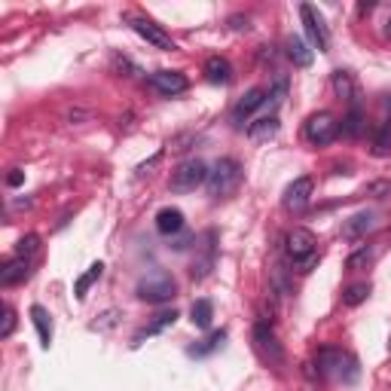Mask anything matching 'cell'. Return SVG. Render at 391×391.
<instances>
[{
	"label": "cell",
	"mask_w": 391,
	"mask_h": 391,
	"mask_svg": "<svg viewBox=\"0 0 391 391\" xmlns=\"http://www.w3.org/2000/svg\"><path fill=\"white\" fill-rule=\"evenodd\" d=\"M254 345H257V352L263 355V361H269L272 367H282L284 364V349H282V343H278L275 330H272L266 321H257L254 324Z\"/></svg>",
	"instance_id": "obj_7"
},
{
	"label": "cell",
	"mask_w": 391,
	"mask_h": 391,
	"mask_svg": "<svg viewBox=\"0 0 391 391\" xmlns=\"http://www.w3.org/2000/svg\"><path fill=\"white\" fill-rule=\"evenodd\" d=\"M312 193H315V181L302 174V178H297L284 190V208L287 211H302L309 202H312Z\"/></svg>",
	"instance_id": "obj_12"
},
{
	"label": "cell",
	"mask_w": 391,
	"mask_h": 391,
	"mask_svg": "<svg viewBox=\"0 0 391 391\" xmlns=\"http://www.w3.org/2000/svg\"><path fill=\"white\" fill-rule=\"evenodd\" d=\"M224 339H226V330H214L208 339H202V345H193V349H190V355H193V358L211 355V352H217L220 345H224Z\"/></svg>",
	"instance_id": "obj_26"
},
{
	"label": "cell",
	"mask_w": 391,
	"mask_h": 391,
	"mask_svg": "<svg viewBox=\"0 0 391 391\" xmlns=\"http://www.w3.org/2000/svg\"><path fill=\"white\" fill-rule=\"evenodd\" d=\"M269 95V101H272V104H282V101H284V95H287V77H278L275 80V83H272V89L266 92Z\"/></svg>",
	"instance_id": "obj_31"
},
{
	"label": "cell",
	"mask_w": 391,
	"mask_h": 391,
	"mask_svg": "<svg viewBox=\"0 0 391 391\" xmlns=\"http://www.w3.org/2000/svg\"><path fill=\"white\" fill-rule=\"evenodd\" d=\"M159 159H162V150H159V153H156V156H153L150 162H144V165L138 168V174H150V168H156V165H159Z\"/></svg>",
	"instance_id": "obj_36"
},
{
	"label": "cell",
	"mask_w": 391,
	"mask_h": 391,
	"mask_svg": "<svg viewBox=\"0 0 391 391\" xmlns=\"http://www.w3.org/2000/svg\"><path fill=\"white\" fill-rule=\"evenodd\" d=\"M181 315H178V309H172V312H159L156 318H153L150 324H147L144 330H138L135 336H131V345H141L144 339H150V336H159L162 330H168V327H174V321H178Z\"/></svg>",
	"instance_id": "obj_14"
},
{
	"label": "cell",
	"mask_w": 391,
	"mask_h": 391,
	"mask_svg": "<svg viewBox=\"0 0 391 391\" xmlns=\"http://www.w3.org/2000/svg\"><path fill=\"white\" fill-rule=\"evenodd\" d=\"M6 183H10V187H21V183H25V172H19V168H12V172L6 174Z\"/></svg>",
	"instance_id": "obj_35"
},
{
	"label": "cell",
	"mask_w": 391,
	"mask_h": 391,
	"mask_svg": "<svg viewBox=\"0 0 391 391\" xmlns=\"http://www.w3.org/2000/svg\"><path fill=\"white\" fill-rule=\"evenodd\" d=\"M315 245H318V242H315V235L309 233V230H302V226L291 230V233H287V239H284L287 257H291L293 266H300V272H309L315 263L321 260V257L315 254Z\"/></svg>",
	"instance_id": "obj_3"
},
{
	"label": "cell",
	"mask_w": 391,
	"mask_h": 391,
	"mask_svg": "<svg viewBox=\"0 0 391 391\" xmlns=\"http://www.w3.org/2000/svg\"><path fill=\"white\" fill-rule=\"evenodd\" d=\"M370 230H376V214L373 211H358L343 224V239H364Z\"/></svg>",
	"instance_id": "obj_16"
},
{
	"label": "cell",
	"mask_w": 391,
	"mask_h": 391,
	"mask_svg": "<svg viewBox=\"0 0 391 391\" xmlns=\"http://www.w3.org/2000/svg\"><path fill=\"white\" fill-rule=\"evenodd\" d=\"M278 129H282V122H278V116H275V113L260 116V120L248 122V141L263 144V141H269V138H275V135H278Z\"/></svg>",
	"instance_id": "obj_15"
},
{
	"label": "cell",
	"mask_w": 391,
	"mask_h": 391,
	"mask_svg": "<svg viewBox=\"0 0 391 391\" xmlns=\"http://www.w3.org/2000/svg\"><path fill=\"white\" fill-rule=\"evenodd\" d=\"M230 25L235 28V31H248V28H251V25H248V19H242V16H233V19H230Z\"/></svg>",
	"instance_id": "obj_37"
},
{
	"label": "cell",
	"mask_w": 391,
	"mask_h": 391,
	"mask_svg": "<svg viewBox=\"0 0 391 391\" xmlns=\"http://www.w3.org/2000/svg\"><path fill=\"white\" fill-rule=\"evenodd\" d=\"M89 116H92V110H86V107H71L68 113H64V120H68V122L73 125V122H83V120H89Z\"/></svg>",
	"instance_id": "obj_33"
},
{
	"label": "cell",
	"mask_w": 391,
	"mask_h": 391,
	"mask_svg": "<svg viewBox=\"0 0 391 391\" xmlns=\"http://www.w3.org/2000/svg\"><path fill=\"white\" fill-rule=\"evenodd\" d=\"M266 101H269L266 89H251V92H245V98H242L239 104L233 107V125H235V129H245V122H248L251 116H254L263 104H266Z\"/></svg>",
	"instance_id": "obj_11"
},
{
	"label": "cell",
	"mask_w": 391,
	"mask_h": 391,
	"mask_svg": "<svg viewBox=\"0 0 391 391\" xmlns=\"http://www.w3.org/2000/svg\"><path fill=\"white\" fill-rule=\"evenodd\" d=\"M334 92H336L343 101L355 104V80H352L349 71H334Z\"/></svg>",
	"instance_id": "obj_24"
},
{
	"label": "cell",
	"mask_w": 391,
	"mask_h": 391,
	"mask_svg": "<svg viewBox=\"0 0 391 391\" xmlns=\"http://www.w3.org/2000/svg\"><path fill=\"white\" fill-rule=\"evenodd\" d=\"M208 172H211V168L205 165L202 159H187V162H181V165L172 172L168 190H172V193H193L196 187L208 183Z\"/></svg>",
	"instance_id": "obj_4"
},
{
	"label": "cell",
	"mask_w": 391,
	"mask_h": 391,
	"mask_svg": "<svg viewBox=\"0 0 391 391\" xmlns=\"http://www.w3.org/2000/svg\"><path fill=\"white\" fill-rule=\"evenodd\" d=\"M284 46H287V58H291L297 68H309V64H312L315 55H312V49H309V43L302 40V37H291Z\"/></svg>",
	"instance_id": "obj_20"
},
{
	"label": "cell",
	"mask_w": 391,
	"mask_h": 391,
	"mask_svg": "<svg viewBox=\"0 0 391 391\" xmlns=\"http://www.w3.org/2000/svg\"><path fill=\"white\" fill-rule=\"evenodd\" d=\"M373 6H376V3H373V0H370V3H361V6H358V12H370V10H373Z\"/></svg>",
	"instance_id": "obj_39"
},
{
	"label": "cell",
	"mask_w": 391,
	"mask_h": 391,
	"mask_svg": "<svg viewBox=\"0 0 391 391\" xmlns=\"http://www.w3.org/2000/svg\"><path fill=\"white\" fill-rule=\"evenodd\" d=\"M37 251H40V235H37V233H28V235H21V239H19L16 257H25V260H31Z\"/></svg>",
	"instance_id": "obj_30"
},
{
	"label": "cell",
	"mask_w": 391,
	"mask_h": 391,
	"mask_svg": "<svg viewBox=\"0 0 391 391\" xmlns=\"http://www.w3.org/2000/svg\"><path fill=\"white\" fill-rule=\"evenodd\" d=\"M156 230L162 235H174L183 230V211L181 208H162L156 214Z\"/></svg>",
	"instance_id": "obj_18"
},
{
	"label": "cell",
	"mask_w": 391,
	"mask_h": 391,
	"mask_svg": "<svg viewBox=\"0 0 391 391\" xmlns=\"http://www.w3.org/2000/svg\"><path fill=\"white\" fill-rule=\"evenodd\" d=\"M31 205V199H16V202H10V211H16V208H28Z\"/></svg>",
	"instance_id": "obj_38"
},
{
	"label": "cell",
	"mask_w": 391,
	"mask_h": 391,
	"mask_svg": "<svg viewBox=\"0 0 391 391\" xmlns=\"http://www.w3.org/2000/svg\"><path fill=\"white\" fill-rule=\"evenodd\" d=\"M31 321L37 327V336H40V345L49 349V343H53V321H49V312L43 306H31Z\"/></svg>",
	"instance_id": "obj_21"
},
{
	"label": "cell",
	"mask_w": 391,
	"mask_h": 391,
	"mask_svg": "<svg viewBox=\"0 0 391 391\" xmlns=\"http://www.w3.org/2000/svg\"><path fill=\"white\" fill-rule=\"evenodd\" d=\"M214 239H217V233H214V230L205 233V254H202V260L193 263V278H196V282H202V278L214 269Z\"/></svg>",
	"instance_id": "obj_19"
},
{
	"label": "cell",
	"mask_w": 391,
	"mask_h": 391,
	"mask_svg": "<svg viewBox=\"0 0 391 391\" xmlns=\"http://www.w3.org/2000/svg\"><path fill=\"white\" fill-rule=\"evenodd\" d=\"M302 135H306V141L312 147H327L336 141L339 135V122L334 120L330 113H312L306 120V129H302Z\"/></svg>",
	"instance_id": "obj_6"
},
{
	"label": "cell",
	"mask_w": 391,
	"mask_h": 391,
	"mask_svg": "<svg viewBox=\"0 0 391 391\" xmlns=\"http://www.w3.org/2000/svg\"><path fill=\"white\" fill-rule=\"evenodd\" d=\"M233 64L226 62L224 55H211L208 62H205V80L214 86H226V83H233Z\"/></svg>",
	"instance_id": "obj_17"
},
{
	"label": "cell",
	"mask_w": 391,
	"mask_h": 391,
	"mask_svg": "<svg viewBox=\"0 0 391 391\" xmlns=\"http://www.w3.org/2000/svg\"><path fill=\"white\" fill-rule=\"evenodd\" d=\"M131 31L141 37V40L150 43L153 49H162V53H174V49H178V43L162 31L159 25H153L150 19H131Z\"/></svg>",
	"instance_id": "obj_10"
},
{
	"label": "cell",
	"mask_w": 391,
	"mask_h": 391,
	"mask_svg": "<svg viewBox=\"0 0 391 391\" xmlns=\"http://www.w3.org/2000/svg\"><path fill=\"white\" fill-rule=\"evenodd\" d=\"M361 129H364V110H361L358 104H352L349 116H345L343 125H339V131H343L345 138H358V135H361Z\"/></svg>",
	"instance_id": "obj_25"
},
{
	"label": "cell",
	"mask_w": 391,
	"mask_h": 391,
	"mask_svg": "<svg viewBox=\"0 0 391 391\" xmlns=\"http://www.w3.org/2000/svg\"><path fill=\"white\" fill-rule=\"evenodd\" d=\"M388 150H391V120L382 122L379 131H376V138H373V153L376 156H385Z\"/></svg>",
	"instance_id": "obj_29"
},
{
	"label": "cell",
	"mask_w": 391,
	"mask_h": 391,
	"mask_svg": "<svg viewBox=\"0 0 391 391\" xmlns=\"http://www.w3.org/2000/svg\"><path fill=\"white\" fill-rule=\"evenodd\" d=\"M315 364H318V376L324 379H336V382H355L358 379V364L352 355H345L336 345H324L315 355Z\"/></svg>",
	"instance_id": "obj_1"
},
{
	"label": "cell",
	"mask_w": 391,
	"mask_h": 391,
	"mask_svg": "<svg viewBox=\"0 0 391 391\" xmlns=\"http://www.w3.org/2000/svg\"><path fill=\"white\" fill-rule=\"evenodd\" d=\"M385 193H391V183H385V181L367 187V196H373V199H385Z\"/></svg>",
	"instance_id": "obj_34"
},
{
	"label": "cell",
	"mask_w": 391,
	"mask_h": 391,
	"mask_svg": "<svg viewBox=\"0 0 391 391\" xmlns=\"http://www.w3.org/2000/svg\"><path fill=\"white\" fill-rule=\"evenodd\" d=\"M174 297H178V284L165 272H153L144 282H138V300L150 302V306H162V302H168Z\"/></svg>",
	"instance_id": "obj_5"
},
{
	"label": "cell",
	"mask_w": 391,
	"mask_h": 391,
	"mask_svg": "<svg viewBox=\"0 0 391 391\" xmlns=\"http://www.w3.org/2000/svg\"><path fill=\"white\" fill-rule=\"evenodd\" d=\"M28 275H31V260H25V257H10V260L0 266V287H12V284L25 282Z\"/></svg>",
	"instance_id": "obj_13"
},
{
	"label": "cell",
	"mask_w": 391,
	"mask_h": 391,
	"mask_svg": "<svg viewBox=\"0 0 391 391\" xmlns=\"http://www.w3.org/2000/svg\"><path fill=\"white\" fill-rule=\"evenodd\" d=\"M101 275H104V263L98 260V263H92V266H89V269L83 272V275L77 278V284H73V297H77V300H86V293H89V287H92L95 282H98Z\"/></svg>",
	"instance_id": "obj_22"
},
{
	"label": "cell",
	"mask_w": 391,
	"mask_h": 391,
	"mask_svg": "<svg viewBox=\"0 0 391 391\" xmlns=\"http://www.w3.org/2000/svg\"><path fill=\"white\" fill-rule=\"evenodd\" d=\"M190 321H193L199 330H208L211 321H214V302L211 300H196L193 309H190Z\"/></svg>",
	"instance_id": "obj_23"
},
{
	"label": "cell",
	"mask_w": 391,
	"mask_h": 391,
	"mask_svg": "<svg viewBox=\"0 0 391 391\" xmlns=\"http://www.w3.org/2000/svg\"><path fill=\"white\" fill-rule=\"evenodd\" d=\"M242 178H245V172H242L239 159L224 156V159L214 162V168L208 172V183H205V190H208V196H214V199H226V196H233L235 190H239Z\"/></svg>",
	"instance_id": "obj_2"
},
{
	"label": "cell",
	"mask_w": 391,
	"mask_h": 391,
	"mask_svg": "<svg viewBox=\"0 0 391 391\" xmlns=\"http://www.w3.org/2000/svg\"><path fill=\"white\" fill-rule=\"evenodd\" d=\"M300 19H302V25H306L309 40H312L315 46L321 49V53H327V49H330V31H327V25H324L321 12L315 10V6L302 3V6H300Z\"/></svg>",
	"instance_id": "obj_9"
},
{
	"label": "cell",
	"mask_w": 391,
	"mask_h": 391,
	"mask_svg": "<svg viewBox=\"0 0 391 391\" xmlns=\"http://www.w3.org/2000/svg\"><path fill=\"white\" fill-rule=\"evenodd\" d=\"M12 330H16V312L6 306V309H3V327H0V339H10Z\"/></svg>",
	"instance_id": "obj_32"
},
{
	"label": "cell",
	"mask_w": 391,
	"mask_h": 391,
	"mask_svg": "<svg viewBox=\"0 0 391 391\" xmlns=\"http://www.w3.org/2000/svg\"><path fill=\"white\" fill-rule=\"evenodd\" d=\"M373 263V248L370 245H361L355 254L345 260V269H352V272H358V269H367Z\"/></svg>",
	"instance_id": "obj_28"
},
{
	"label": "cell",
	"mask_w": 391,
	"mask_h": 391,
	"mask_svg": "<svg viewBox=\"0 0 391 391\" xmlns=\"http://www.w3.org/2000/svg\"><path fill=\"white\" fill-rule=\"evenodd\" d=\"M385 37H391V16H388V21H385Z\"/></svg>",
	"instance_id": "obj_40"
},
{
	"label": "cell",
	"mask_w": 391,
	"mask_h": 391,
	"mask_svg": "<svg viewBox=\"0 0 391 391\" xmlns=\"http://www.w3.org/2000/svg\"><path fill=\"white\" fill-rule=\"evenodd\" d=\"M147 86H150L153 92L165 95V98H174V95L187 92L190 89V80L183 77L181 71H156L147 77Z\"/></svg>",
	"instance_id": "obj_8"
},
{
	"label": "cell",
	"mask_w": 391,
	"mask_h": 391,
	"mask_svg": "<svg viewBox=\"0 0 391 391\" xmlns=\"http://www.w3.org/2000/svg\"><path fill=\"white\" fill-rule=\"evenodd\" d=\"M367 297H370V284L367 282H361V284H349L345 287V293H343V302L349 309H355V306H361Z\"/></svg>",
	"instance_id": "obj_27"
}]
</instances>
